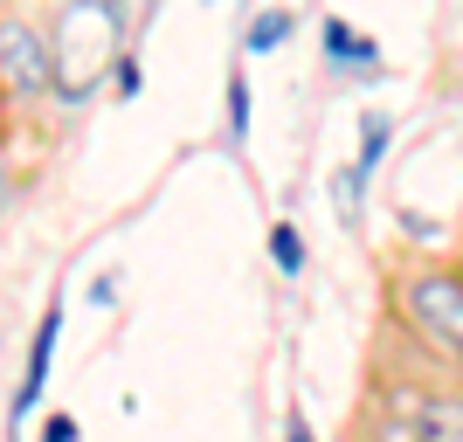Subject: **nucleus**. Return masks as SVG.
Wrapping results in <instances>:
<instances>
[{
  "mask_svg": "<svg viewBox=\"0 0 463 442\" xmlns=\"http://www.w3.org/2000/svg\"><path fill=\"white\" fill-rule=\"evenodd\" d=\"M49 62L62 104H90L125 62V0H62L49 21Z\"/></svg>",
  "mask_w": 463,
  "mask_h": 442,
  "instance_id": "obj_1",
  "label": "nucleus"
},
{
  "mask_svg": "<svg viewBox=\"0 0 463 442\" xmlns=\"http://www.w3.org/2000/svg\"><path fill=\"white\" fill-rule=\"evenodd\" d=\"M394 311L436 360H449L463 373V269L457 263H415L394 284Z\"/></svg>",
  "mask_w": 463,
  "mask_h": 442,
  "instance_id": "obj_2",
  "label": "nucleus"
},
{
  "mask_svg": "<svg viewBox=\"0 0 463 442\" xmlns=\"http://www.w3.org/2000/svg\"><path fill=\"white\" fill-rule=\"evenodd\" d=\"M0 83L14 97H56V62H49V35H35L28 21H0Z\"/></svg>",
  "mask_w": 463,
  "mask_h": 442,
  "instance_id": "obj_3",
  "label": "nucleus"
},
{
  "mask_svg": "<svg viewBox=\"0 0 463 442\" xmlns=\"http://www.w3.org/2000/svg\"><path fill=\"white\" fill-rule=\"evenodd\" d=\"M56 332H62V311L49 305L42 325H35V346H28V373H21V387H14V415H28V408L42 401V381H49V360H56Z\"/></svg>",
  "mask_w": 463,
  "mask_h": 442,
  "instance_id": "obj_4",
  "label": "nucleus"
},
{
  "mask_svg": "<svg viewBox=\"0 0 463 442\" xmlns=\"http://www.w3.org/2000/svg\"><path fill=\"white\" fill-rule=\"evenodd\" d=\"M408 422H415V442H463V394H429Z\"/></svg>",
  "mask_w": 463,
  "mask_h": 442,
  "instance_id": "obj_5",
  "label": "nucleus"
},
{
  "mask_svg": "<svg viewBox=\"0 0 463 442\" xmlns=\"http://www.w3.org/2000/svg\"><path fill=\"white\" fill-rule=\"evenodd\" d=\"M326 49H332V62H346V70H373V42H360L346 21H326Z\"/></svg>",
  "mask_w": 463,
  "mask_h": 442,
  "instance_id": "obj_6",
  "label": "nucleus"
},
{
  "mask_svg": "<svg viewBox=\"0 0 463 442\" xmlns=\"http://www.w3.org/2000/svg\"><path fill=\"white\" fill-rule=\"evenodd\" d=\"M381 153H387V118L367 111V118H360V159H353V166H360V174H373V166H381Z\"/></svg>",
  "mask_w": 463,
  "mask_h": 442,
  "instance_id": "obj_7",
  "label": "nucleus"
},
{
  "mask_svg": "<svg viewBox=\"0 0 463 442\" xmlns=\"http://www.w3.org/2000/svg\"><path fill=\"white\" fill-rule=\"evenodd\" d=\"M270 256H277V269H284V277H298V269H305V242H298V229H290V221H277V229H270Z\"/></svg>",
  "mask_w": 463,
  "mask_h": 442,
  "instance_id": "obj_8",
  "label": "nucleus"
},
{
  "mask_svg": "<svg viewBox=\"0 0 463 442\" xmlns=\"http://www.w3.org/2000/svg\"><path fill=\"white\" fill-rule=\"evenodd\" d=\"M284 35H290V14H256V21H250V49H256V56H263V49H277Z\"/></svg>",
  "mask_w": 463,
  "mask_h": 442,
  "instance_id": "obj_9",
  "label": "nucleus"
},
{
  "mask_svg": "<svg viewBox=\"0 0 463 442\" xmlns=\"http://www.w3.org/2000/svg\"><path fill=\"white\" fill-rule=\"evenodd\" d=\"M229 138H250V83L229 77Z\"/></svg>",
  "mask_w": 463,
  "mask_h": 442,
  "instance_id": "obj_10",
  "label": "nucleus"
},
{
  "mask_svg": "<svg viewBox=\"0 0 463 442\" xmlns=\"http://www.w3.org/2000/svg\"><path fill=\"white\" fill-rule=\"evenodd\" d=\"M42 442H77V415H49V428H42Z\"/></svg>",
  "mask_w": 463,
  "mask_h": 442,
  "instance_id": "obj_11",
  "label": "nucleus"
},
{
  "mask_svg": "<svg viewBox=\"0 0 463 442\" xmlns=\"http://www.w3.org/2000/svg\"><path fill=\"white\" fill-rule=\"evenodd\" d=\"M284 442H318V436H311V422H305V415H298V408H290V415H284Z\"/></svg>",
  "mask_w": 463,
  "mask_h": 442,
  "instance_id": "obj_12",
  "label": "nucleus"
},
{
  "mask_svg": "<svg viewBox=\"0 0 463 442\" xmlns=\"http://www.w3.org/2000/svg\"><path fill=\"white\" fill-rule=\"evenodd\" d=\"M0 201H7V180H0Z\"/></svg>",
  "mask_w": 463,
  "mask_h": 442,
  "instance_id": "obj_13",
  "label": "nucleus"
}]
</instances>
